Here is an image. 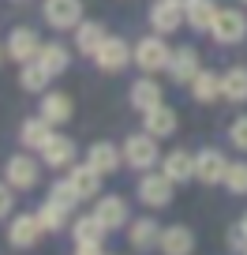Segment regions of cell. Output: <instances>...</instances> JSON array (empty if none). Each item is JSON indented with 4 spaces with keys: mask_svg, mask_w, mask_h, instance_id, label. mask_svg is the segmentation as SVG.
Masks as SVG:
<instances>
[{
    "mask_svg": "<svg viewBox=\"0 0 247 255\" xmlns=\"http://www.w3.org/2000/svg\"><path fill=\"white\" fill-rule=\"evenodd\" d=\"M41 15L53 30H72L82 23V0H45Z\"/></svg>",
    "mask_w": 247,
    "mask_h": 255,
    "instance_id": "7",
    "label": "cell"
},
{
    "mask_svg": "<svg viewBox=\"0 0 247 255\" xmlns=\"http://www.w3.org/2000/svg\"><path fill=\"white\" fill-rule=\"evenodd\" d=\"M183 19H187V26L195 34H206V30H214L217 4L214 0H191V4H183Z\"/></svg>",
    "mask_w": 247,
    "mask_h": 255,
    "instance_id": "22",
    "label": "cell"
},
{
    "mask_svg": "<svg viewBox=\"0 0 247 255\" xmlns=\"http://www.w3.org/2000/svg\"><path fill=\"white\" fill-rule=\"evenodd\" d=\"M176 4H191V0H176Z\"/></svg>",
    "mask_w": 247,
    "mask_h": 255,
    "instance_id": "38",
    "label": "cell"
},
{
    "mask_svg": "<svg viewBox=\"0 0 247 255\" xmlns=\"http://www.w3.org/2000/svg\"><path fill=\"white\" fill-rule=\"evenodd\" d=\"M49 199L60 203L64 210H75V207L82 203V199H79V191H75V184L68 180V176H64V180H53V188H49Z\"/></svg>",
    "mask_w": 247,
    "mask_h": 255,
    "instance_id": "32",
    "label": "cell"
},
{
    "mask_svg": "<svg viewBox=\"0 0 247 255\" xmlns=\"http://www.w3.org/2000/svg\"><path fill=\"white\" fill-rule=\"evenodd\" d=\"M41 233H45V229H41L38 214H15L11 225H8V244L19 248V252H30V248L41 240Z\"/></svg>",
    "mask_w": 247,
    "mask_h": 255,
    "instance_id": "9",
    "label": "cell"
},
{
    "mask_svg": "<svg viewBox=\"0 0 247 255\" xmlns=\"http://www.w3.org/2000/svg\"><path fill=\"white\" fill-rule=\"evenodd\" d=\"M225 173H229V158H225L221 150L206 146V150L195 154V180H202V184H225Z\"/></svg>",
    "mask_w": 247,
    "mask_h": 255,
    "instance_id": "10",
    "label": "cell"
},
{
    "mask_svg": "<svg viewBox=\"0 0 247 255\" xmlns=\"http://www.w3.org/2000/svg\"><path fill=\"white\" fill-rule=\"evenodd\" d=\"M19 68H23V72H19V87H23L26 94H45V90H49V79H53V75H49L38 60L19 64Z\"/></svg>",
    "mask_w": 247,
    "mask_h": 255,
    "instance_id": "29",
    "label": "cell"
},
{
    "mask_svg": "<svg viewBox=\"0 0 247 255\" xmlns=\"http://www.w3.org/2000/svg\"><path fill=\"white\" fill-rule=\"evenodd\" d=\"M183 23H187V19H183V4H176V0H158L150 8V26L161 38H165V34H176Z\"/></svg>",
    "mask_w": 247,
    "mask_h": 255,
    "instance_id": "11",
    "label": "cell"
},
{
    "mask_svg": "<svg viewBox=\"0 0 247 255\" xmlns=\"http://www.w3.org/2000/svg\"><path fill=\"white\" fill-rule=\"evenodd\" d=\"M86 165L97 169L101 176H109V173H116V169L124 165V150H120V146H112V143H94V146L86 150Z\"/></svg>",
    "mask_w": 247,
    "mask_h": 255,
    "instance_id": "19",
    "label": "cell"
},
{
    "mask_svg": "<svg viewBox=\"0 0 247 255\" xmlns=\"http://www.w3.org/2000/svg\"><path fill=\"white\" fill-rule=\"evenodd\" d=\"M221 98L232 102V105L247 102V68L244 64H236V68H229V72L221 75Z\"/></svg>",
    "mask_w": 247,
    "mask_h": 255,
    "instance_id": "23",
    "label": "cell"
},
{
    "mask_svg": "<svg viewBox=\"0 0 247 255\" xmlns=\"http://www.w3.org/2000/svg\"><path fill=\"white\" fill-rule=\"evenodd\" d=\"M0 60H4V53H0Z\"/></svg>",
    "mask_w": 247,
    "mask_h": 255,
    "instance_id": "39",
    "label": "cell"
},
{
    "mask_svg": "<svg viewBox=\"0 0 247 255\" xmlns=\"http://www.w3.org/2000/svg\"><path fill=\"white\" fill-rule=\"evenodd\" d=\"M38 222H41V229L45 233H60L68 225V210L60 207V203H53V199H45L38 207Z\"/></svg>",
    "mask_w": 247,
    "mask_h": 255,
    "instance_id": "31",
    "label": "cell"
},
{
    "mask_svg": "<svg viewBox=\"0 0 247 255\" xmlns=\"http://www.w3.org/2000/svg\"><path fill=\"white\" fill-rule=\"evenodd\" d=\"M68 180L75 184V191H79V199H94L97 191H101V173H97V169H90L86 161H82V165H72Z\"/></svg>",
    "mask_w": 247,
    "mask_h": 255,
    "instance_id": "25",
    "label": "cell"
},
{
    "mask_svg": "<svg viewBox=\"0 0 247 255\" xmlns=\"http://www.w3.org/2000/svg\"><path fill=\"white\" fill-rule=\"evenodd\" d=\"M53 124H49L45 117H26L23 124H19V143H23V150H41V146L53 139Z\"/></svg>",
    "mask_w": 247,
    "mask_h": 255,
    "instance_id": "15",
    "label": "cell"
},
{
    "mask_svg": "<svg viewBox=\"0 0 247 255\" xmlns=\"http://www.w3.org/2000/svg\"><path fill=\"white\" fill-rule=\"evenodd\" d=\"M161 161L158 154V139L150 135V131H143V135H128V143H124V165L139 169V173H146V169H154Z\"/></svg>",
    "mask_w": 247,
    "mask_h": 255,
    "instance_id": "1",
    "label": "cell"
},
{
    "mask_svg": "<svg viewBox=\"0 0 247 255\" xmlns=\"http://www.w3.org/2000/svg\"><path fill=\"white\" fill-rule=\"evenodd\" d=\"M128 240L135 252H154V248L161 244V225L154 222V218H135V222L128 225Z\"/></svg>",
    "mask_w": 247,
    "mask_h": 255,
    "instance_id": "18",
    "label": "cell"
},
{
    "mask_svg": "<svg viewBox=\"0 0 247 255\" xmlns=\"http://www.w3.org/2000/svg\"><path fill=\"white\" fill-rule=\"evenodd\" d=\"M225 188H229L232 195H247V161H229Z\"/></svg>",
    "mask_w": 247,
    "mask_h": 255,
    "instance_id": "33",
    "label": "cell"
},
{
    "mask_svg": "<svg viewBox=\"0 0 247 255\" xmlns=\"http://www.w3.org/2000/svg\"><path fill=\"white\" fill-rule=\"evenodd\" d=\"M158 252L161 255H191L195 252V233L187 225H168V229H161Z\"/></svg>",
    "mask_w": 247,
    "mask_h": 255,
    "instance_id": "16",
    "label": "cell"
},
{
    "mask_svg": "<svg viewBox=\"0 0 247 255\" xmlns=\"http://www.w3.org/2000/svg\"><path fill=\"white\" fill-rule=\"evenodd\" d=\"M105 38H109V34H105L101 23H79L75 26V49H79L82 56H94Z\"/></svg>",
    "mask_w": 247,
    "mask_h": 255,
    "instance_id": "27",
    "label": "cell"
},
{
    "mask_svg": "<svg viewBox=\"0 0 247 255\" xmlns=\"http://www.w3.org/2000/svg\"><path fill=\"white\" fill-rule=\"evenodd\" d=\"M72 98L64 94V90H45V94H41V117L49 120V124H68V120H72Z\"/></svg>",
    "mask_w": 247,
    "mask_h": 255,
    "instance_id": "20",
    "label": "cell"
},
{
    "mask_svg": "<svg viewBox=\"0 0 247 255\" xmlns=\"http://www.w3.org/2000/svg\"><path fill=\"white\" fill-rule=\"evenodd\" d=\"M38 64L45 68L49 75H64L68 64H72V53H68L60 41H45V45H41V53H38Z\"/></svg>",
    "mask_w": 247,
    "mask_h": 255,
    "instance_id": "26",
    "label": "cell"
},
{
    "mask_svg": "<svg viewBox=\"0 0 247 255\" xmlns=\"http://www.w3.org/2000/svg\"><path fill=\"white\" fill-rule=\"evenodd\" d=\"M236 229H240V233H244V237H247V214H244V218H240V222H236Z\"/></svg>",
    "mask_w": 247,
    "mask_h": 255,
    "instance_id": "37",
    "label": "cell"
},
{
    "mask_svg": "<svg viewBox=\"0 0 247 255\" xmlns=\"http://www.w3.org/2000/svg\"><path fill=\"white\" fill-rule=\"evenodd\" d=\"M176 128H180V117H176V109H168V105H154V109L143 113V131H150L154 139L176 135Z\"/></svg>",
    "mask_w": 247,
    "mask_h": 255,
    "instance_id": "14",
    "label": "cell"
},
{
    "mask_svg": "<svg viewBox=\"0 0 247 255\" xmlns=\"http://www.w3.org/2000/svg\"><path fill=\"white\" fill-rule=\"evenodd\" d=\"M229 143L236 146V150L247 154V117H236V120H232V128H229Z\"/></svg>",
    "mask_w": 247,
    "mask_h": 255,
    "instance_id": "34",
    "label": "cell"
},
{
    "mask_svg": "<svg viewBox=\"0 0 247 255\" xmlns=\"http://www.w3.org/2000/svg\"><path fill=\"white\" fill-rule=\"evenodd\" d=\"M168 56H172V49L161 41V34H150V38H143L135 45L139 72H165V68H168Z\"/></svg>",
    "mask_w": 247,
    "mask_h": 255,
    "instance_id": "6",
    "label": "cell"
},
{
    "mask_svg": "<svg viewBox=\"0 0 247 255\" xmlns=\"http://www.w3.org/2000/svg\"><path fill=\"white\" fill-rule=\"evenodd\" d=\"M244 255H247V248H244Z\"/></svg>",
    "mask_w": 247,
    "mask_h": 255,
    "instance_id": "41",
    "label": "cell"
},
{
    "mask_svg": "<svg viewBox=\"0 0 247 255\" xmlns=\"http://www.w3.org/2000/svg\"><path fill=\"white\" fill-rule=\"evenodd\" d=\"M75 154H79V146H75V139H68V135H53L45 146H41V161H45L49 169H72Z\"/></svg>",
    "mask_w": 247,
    "mask_h": 255,
    "instance_id": "12",
    "label": "cell"
},
{
    "mask_svg": "<svg viewBox=\"0 0 247 255\" xmlns=\"http://www.w3.org/2000/svg\"><path fill=\"white\" fill-rule=\"evenodd\" d=\"M94 60H97V68H101V72L116 75V72H124V68L135 60V49H131L124 38H116V34H112V38L101 41V49L94 53Z\"/></svg>",
    "mask_w": 247,
    "mask_h": 255,
    "instance_id": "3",
    "label": "cell"
},
{
    "mask_svg": "<svg viewBox=\"0 0 247 255\" xmlns=\"http://www.w3.org/2000/svg\"><path fill=\"white\" fill-rule=\"evenodd\" d=\"M191 94H195V102H202V105L217 102V98H221V75L217 72H199L191 79Z\"/></svg>",
    "mask_w": 247,
    "mask_h": 255,
    "instance_id": "30",
    "label": "cell"
},
{
    "mask_svg": "<svg viewBox=\"0 0 247 255\" xmlns=\"http://www.w3.org/2000/svg\"><path fill=\"white\" fill-rule=\"evenodd\" d=\"M161 173H165L172 184L195 180V154H187V150H168L165 158H161Z\"/></svg>",
    "mask_w": 247,
    "mask_h": 255,
    "instance_id": "17",
    "label": "cell"
},
{
    "mask_svg": "<svg viewBox=\"0 0 247 255\" xmlns=\"http://www.w3.org/2000/svg\"><path fill=\"white\" fill-rule=\"evenodd\" d=\"M240 4H247V0H240Z\"/></svg>",
    "mask_w": 247,
    "mask_h": 255,
    "instance_id": "40",
    "label": "cell"
},
{
    "mask_svg": "<svg viewBox=\"0 0 247 255\" xmlns=\"http://www.w3.org/2000/svg\"><path fill=\"white\" fill-rule=\"evenodd\" d=\"M128 102L135 105L139 113H146V109H154V105H161V87L150 79V75H143V79H135V83H131Z\"/></svg>",
    "mask_w": 247,
    "mask_h": 255,
    "instance_id": "24",
    "label": "cell"
},
{
    "mask_svg": "<svg viewBox=\"0 0 247 255\" xmlns=\"http://www.w3.org/2000/svg\"><path fill=\"white\" fill-rule=\"evenodd\" d=\"M41 45H45V41H41L38 34L30 30V26H11V34H8V56H11L15 64H30V60H38Z\"/></svg>",
    "mask_w": 247,
    "mask_h": 255,
    "instance_id": "8",
    "label": "cell"
},
{
    "mask_svg": "<svg viewBox=\"0 0 247 255\" xmlns=\"http://www.w3.org/2000/svg\"><path fill=\"white\" fill-rule=\"evenodd\" d=\"M214 41L221 45H240L247 38V15L236 8H217V19H214Z\"/></svg>",
    "mask_w": 247,
    "mask_h": 255,
    "instance_id": "5",
    "label": "cell"
},
{
    "mask_svg": "<svg viewBox=\"0 0 247 255\" xmlns=\"http://www.w3.org/2000/svg\"><path fill=\"white\" fill-rule=\"evenodd\" d=\"M4 176H8V184L15 191H30V188H38V180H41V165L30 154H11V158L4 161Z\"/></svg>",
    "mask_w": 247,
    "mask_h": 255,
    "instance_id": "4",
    "label": "cell"
},
{
    "mask_svg": "<svg viewBox=\"0 0 247 255\" xmlns=\"http://www.w3.org/2000/svg\"><path fill=\"white\" fill-rule=\"evenodd\" d=\"M176 184L168 180L165 173H150V169H146L143 173V180H139V188H135V195H139V203H143V207H168V203H172V195H176Z\"/></svg>",
    "mask_w": 247,
    "mask_h": 255,
    "instance_id": "2",
    "label": "cell"
},
{
    "mask_svg": "<svg viewBox=\"0 0 247 255\" xmlns=\"http://www.w3.org/2000/svg\"><path fill=\"white\" fill-rule=\"evenodd\" d=\"M11 210H15V188L4 180V184H0V218H8Z\"/></svg>",
    "mask_w": 247,
    "mask_h": 255,
    "instance_id": "35",
    "label": "cell"
},
{
    "mask_svg": "<svg viewBox=\"0 0 247 255\" xmlns=\"http://www.w3.org/2000/svg\"><path fill=\"white\" fill-rule=\"evenodd\" d=\"M75 255H105L101 244H75Z\"/></svg>",
    "mask_w": 247,
    "mask_h": 255,
    "instance_id": "36",
    "label": "cell"
},
{
    "mask_svg": "<svg viewBox=\"0 0 247 255\" xmlns=\"http://www.w3.org/2000/svg\"><path fill=\"white\" fill-rule=\"evenodd\" d=\"M105 233H109V229L97 222V214H82V218H75V222H72V237H75V244H101Z\"/></svg>",
    "mask_w": 247,
    "mask_h": 255,
    "instance_id": "28",
    "label": "cell"
},
{
    "mask_svg": "<svg viewBox=\"0 0 247 255\" xmlns=\"http://www.w3.org/2000/svg\"><path fill=\"white\" fill-rule=\"evenodd\" d=\"M168 75H172V83H187L191 87V79L202 72V64H199V53H195L191 45H180L172 56H168Z\"/></svg>",
    "mask_w": 247,
    "mask_h": 255,
    "instance_id": "13",
    "label": "cell"
},
{
    "mask_svg": "<svg viewBox=\"0 0 247 255\" xmlns=\"http://www.w3.org/2000/svg\"><path fill=\"white\" fill-rule=\"evenodd\" d=\"M15 4H19V0H15Z\"/></svg>",
    "mask_w": 247,
    "mask_h": 255,
    "instance_id": "42",
    "label": "cell"
},
{
    "mask_svg": "<svg viewBox=\"0 0 247 255\" xmlns=\"http://www.w3.org/2000/svg\"><path fill=\"white\" fill-rule=\"evenodd\" d=\"M97 222L105 225V229H124V225L131 222L128 218V203L120 199V195H105V199H97Z\"/></svg>",
    "mask_w": 247,
    "mask_h": 255,
    "instance_id": "21",
    "label": "cell"
}]
</instances>
